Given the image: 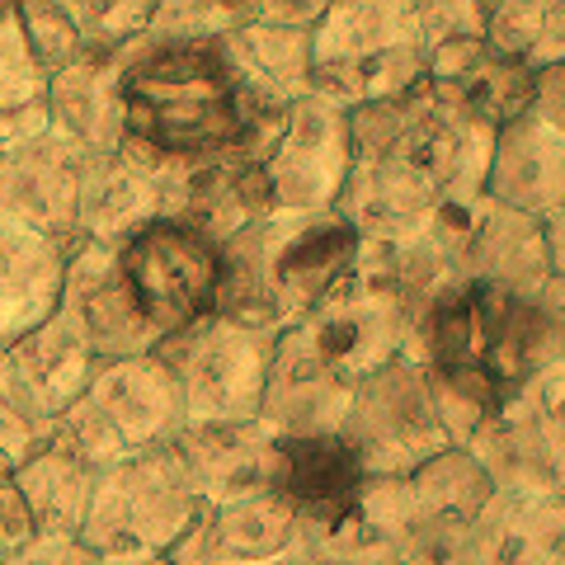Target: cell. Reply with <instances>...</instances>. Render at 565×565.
Wrapping results in <instances>:
<instances>
[{"label":"cell","instance_id":"obj_6","mask_svg":"<svg viewBox=\"0 0 565 565\" xmlns=\"http://www.w3.org/2000/svg\"><path fill=\"white\" fill-rule=\"evenodd\" d=\"M344 122L334 118L330 109H297L292 122L282 128V141H278V161H274V174H269V189L278 184V199L282 203H302V207H316L326 203L334 189V180L344 174Z\"/></svg>","mask_w":565,"mask_h":565},{"label":"cell","instance_id":"obj_3","mask_svg":"<svg viewBox=\"0 0 565 565\" xmlns=\"http://www.w3.org/2000/svg\"><path fill=\"white\" fill-rule=\"evenodd\" d=\"M226 264L217 255V241L203 236L193 222H147L122 245L118 259V288L128 297L137 321L151 330H184L199 316H207L222 297Z\"/></svg>","mask_w":565,"mask_h":565},{"label":"cell","instance_id":"obj_2","mask_svg":"<svg viewBox=\"0 0 565 565\" xmlns=\"http://www.w3.org/2000/svg\"><path fill=\"white\" fill-rule=\"evenodd\" d=\"M537 316L504 282H467L434 302L429 349L457 396L494 411L527 377L537 344Z\"/></svg>","mask_w":565,"mask_h":565},{"label":"cell","instance_id":"obj_5","mask_svg":"<svg viewBox=\"0 0 565 565\" xmlns=\"http://www.w3.org/2000/svg\"><path fill=\"white\" fill-rule=\"evenodd\" d=\"M359 259V226L344 217H307L282 232L269 264V288L282 307L307 311L334 297Z\"/></svg>","mask_w":565,"mask_h":565},{"label":"cell","instance_id":"obj_1","mask_svg":"<svg viewBox=\"0 0 565 565\" xmlns=\"http://www.w3.org/2000/svg\"><path fill=\"white\" fill-rule=\"evenodd\" d=\"M122 122L151 151L203 156L241 141L245 114L236 76L212 47H161L122 76Z\"/></svg>","mask_w":565,"mask_h":565},{"label":"cell","instance_id":"obj_4","mask_svg":"<svg viewBox=\"0 0 565 565\" xmlns=\"http://www.w3.org/2000/svg\"><path fill=\"white\" fill-rule=\"evenodd\" d=\"M278 486L316 523H344L363 500V457L340 434H302L278 444Z\"/></svg>","mask_w":565,"mask_h":565}]
</instances>
